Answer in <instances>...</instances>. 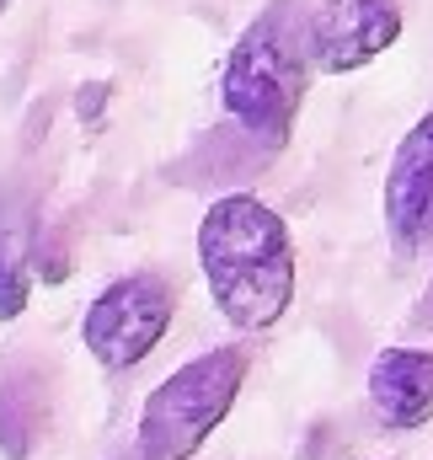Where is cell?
I'll list each match as a JSON object with an SVG mask.
<instances>
[{
    "mask_svg": "<svg viewBox=\"0 0 433 460\" xmlns=\"http://www.w3.org/2000/svg\"><path fill=\"white\" fill-rule=\"evenodd\" d=\"M199 273L215 311L246 338L278 327L295 305V241L278 209L257 193H225L199 220Z\"/></svg>",
    "mask_w": 433,
    "mask_h": 460,
    "instance_id": "6da1fadb",
    "label": "cell"
},
{
    "mask_svg": "<svg viewBox=\"0 0 433 460\" xmlns=\"http://www.w3.org/2000/svg\"><path fill=\"white\" fill-rule=\"evenodd\" d=\"M311 70L316 65L305 43V11L295 0H273L235 38L219 75V102L262 150H284L295 139V118L305 108Z\"/></svg>",
    "mask_w": 433,
    "mask_h": 460,
    "instance_id": "7a4b0ae2",
    "label": "cell"
},
{
    "mask_svg": "<svg viewBox=\"0 0 433 460\" xmlns=\"http://www.w3.org/2000/svg\"><path fill=\"white\" fill-rule=\"evenodd\" d=\"M246 385V348L225 343L209 348L199 358H188L182 369H172L139 407V429H134V456L139 460H193L209 434L230 418L235 396Z\"/></svg>",
    "mask_w": 433,
    "mask_h": 460,
    "instance_id": "3957f363",
    "label": "cell"
},
{
    "mask_svg": "<svg viewBox=\"0 0 433 460\" xmlns=\"http://www.w3.org/2000/svg\"><path fill=\"white\" fill-rule=\"evenodd\" d=\"M172 316H177V289L161 273H123L86 305L81 343L102 369L118 375L161 348V338L172 332Z\"/></svg>",
    "mask_w": 433,
    "mask_h": 460,
    "instance_id": "277c9868",
    "label": "cell"
},
{
    "mask_svg": "<svg viewBox=\"0 0 433 460\" xmlns=\"http://www.w3.org/2000/svg\"><path fill=\"white\" fill-rule=\"evenodd\" d=\"M402 38V5L396 0H322L305 16L311 65L322 75H353L375 65Z\"/></svg>",
    "mask_w": 433,
    "mask_h": 460,
    "instance_id": "5b68a950",
    "label": "cell"
},
{
    "mask_svg": "<svg viewBox=\"0 0 433 460\" xmlns=\"http://www.w3.org/2000/svg\"><path fill=\"white\" fill-rule=\"evenodd\" d=\"M385 235L402 257H423L433 246V113H423L396 145L380 188Z\"/></svg>",
    "mask_w": 433,
    "mask_h": 460,
    "instance_id": "8992f818",
    "label": "cell"
},
{
    "mask_svg": "<svg viewBox=\"0 0 433 460\" xmlns=\"http://www.w3.org/2000/svg\"><path fill=\"white\" fill-rule=\"evenodd\" d=\"M369 407L396 434L433 423V348H380L369 364Z\"/></svg>",
    "mask_w": 433,
    "mask_h": 460,
    "instance_id": "52a82bcc",
    "label": "cell"
},
{
    "mask_svg": "<svg viewBox=\"0 0 433 460\" xmlns=\"http://www.w3.org/2000/svg\"><path fill=\"white\" fill-rule=\"evenodd\" d=\"M32 209L16 193H0V322H16L32 300Z\"/></svg>",
    "mask_w": 433,
    "mask_h": 460,
    "instance_id": "ba28073f",
    "label": "cell"
},
{
    "mask_svg": "<svg viewBox=\"0 0 433 460\" xmlns=\"http://www.w3.org/2000/svg\"><path fill=\"white\" fill-rule=\"evenodd\" d=\"M43 429V391L32 375H5L0 380V456L27 460Z\"/></svg>",
    "mask_w": 433,
    "mask_h": 460,
    "instance_id": "9c48e42d",
    "label": "cell"
},
{
    "mask_svg": "<svg viewBox=\"0 0 433 460\" xmlns=\"http://www.w3.org/2000/svg\"><path fill=\"white\" fill-rule=\"evenodd\" d=\"M5 5H11V0H0V16H5Z\"/></svg>",
    "mask_w": 433,
    "mask_h": 460,
    "instance_id": "30bf717a",
    "label": "cell"
}]
</instances>
